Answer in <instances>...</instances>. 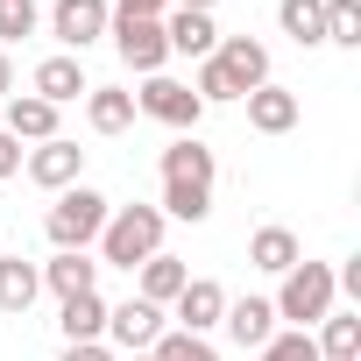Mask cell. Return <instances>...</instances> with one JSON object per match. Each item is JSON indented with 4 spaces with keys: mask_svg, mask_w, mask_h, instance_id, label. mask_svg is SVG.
<instances>
[{
    "mask_svg": "<svg viewBox=\"0 0 361 361\" xmlns=\"http://www.w3.org/2000/svg\"><path fill=\"white\" fill-rule=\"evenodd\" d=\"M149 255H163V213L156 206H114L106 227H99V262L135 276Z\"/></svg>",
    "mask_w": 361,
    "mask_h": 361,
    "instance_id": "6da1fadb",
    "label": "cell"
},
{
    "mask_svg": "<svg viewBox=\"0 0 361 361\" xmlns=\"http://www.w3.org/2000/svg\"><path fill=\"white\" fill-rule=\"evenodd\" d=\"M333 262H298V269H283V290L269 298L276 305V319H290L298 333H312L326 312H333Z\"/></svg>",
    "mask_w": 361,
    "mask_h": 361,
    "instance_id": "7a4b0ae2",
    "label": "cell"
},
{
    "mask_svg": "<svg viewBox=\"0 0 361 361\" xmlns=\"http://www.w3.org/2000/svg\"><path fill=\"white\" fill-rule=\"evenodd\" d=\"M106 213H114V199H99L92 185H71V192H57V206H50V220H43V227H50V241H57V248H78V255H85V248L99 241Z\"/></svg>",
    "mask_w": 361,
    "mask_h": 361,
    "instance_id": "3957f363",
    "label": "cell"
},
{
    "mask_svg": "<svg viewBox=\"0 0 361 361\" xmlns=\"http://www.w3.org/2000/svg\"><path fill=\"white\" fill-rule=\"evenodd\" d=\"M135 114H149V121H163V128H177V135H199V114H206V106H199V92H192L185 78H163V71H156V78L135 92Z\"/></svg>",
    "mask_w": 361,
    "mask_h": 361,
    "instance_id": "277c9868",
    "label": "cell"
},
{
    "mask_svg": "<svg viewBox=\"0 0 361 361\" xmlns=\"http://www.w3.org/2000/svg\"><path fill=\"white\" fill-rule=\"evenodd\" d=\"M106 36H114L121 64H128V71H142V78H156V71H163V57H170V43H163V22H135V15H106Z\"/></svg>",
    "mask_w": 361,
    "mask_h": 361,
    "instance_id": "5b68a950",
    "label": "cell"
},
{
    "mask_svg": "<svg viewBox=\"0 0 361 361\" xmlns=\"http://www.w3.org/2000/svg\"><path fill=\"white\" fill-rule=\"evenodd\" d=\"M156 340H163V305H142V298L106 305V347H121V354H149Z\"/></svg>",
    "mask_w": 361,
    "mask_h": 361,
    "instance_id": "8992f818",
    "label": "cell"
},
{
    "mask_svg": "<svg viewBox=\"0 0 361 361\" xmlns=\"http://www.w3.org/2000/svg\"><path fill=\"white\" fill-rule=\"evenodd\" d=\"M106 0H57V8H50V36L64 43V57H78L85 43H99L106 36Z\"/></svg>",
    "mask_w": 361,
    "mask_h": 361,
    "instance_id": "52a82bcc",
    "label": "cell"
},
{
    "mask_svg": "<svg viewBox=\"0 0 361 361\" xmlns=\"http://www.w3.org/2000/svg\"><path fill=\"white\" fill-rule=\"evenodd\" d=\"M22 163H29V177H36L43 192H71L78 177H85V149H78V142H64V135L36 142V149H29Z\"/></svg>",
    "mask_w": 361,
    "mask_h": 361,
    "instance_id": "ba28073f",
    "label": "cell"
},
{
    "mask_svg": "<svg viewBox=\"0 0 361 361\" xmlns=\"http://www.w3.org/2000/svg\"><path fill=\"white\" fill-rule=\"evenodd\" d=\"M213 64L234 78V92L248 99L255 85H269V50L255 43V36H220V50H213Z\"/></svg>",
    "mask_w": 361,
    "mask_h": 361,
    "instance_id": "9c48e42d",
    "label": "cell"
},
{
    "mask_svg": "<svg viewBox=\"0 0 361 361\" xmlns=\"http://www.w3.org/2000/svg\"><path fill=\"white\" fill-rule=\"evenodd\" d=\"M170 312H177V333H199V340H206V333L220 326V312H227V290H220L213 276H192L185 290H177Z\"/></svg>",
    "mask_w": 361,
    "mask_h": 361,
    "instance_id": "30bf717a",
    "label": "cell"
},
{
    "mask_svg": "<svg viewBox=\"0 0 361 361\" xmlns=\"http://www.w3.org/2000/svg\"><path fill=\"white\" fill-rule=\"evenodd\" d=\"M213 177H220V156L199 142V135H177L163 149V185H206L213 192Z\"/></svg>",
    "mask_w": 361,
    "mask_h": 361,
    "instance_id": "8fae6325",
    "label": "cell"
},
{
    "mask_svg": "<svg viewBox=\"0 0 361 361\" xmlns=\"http://www.w3.org/2000/svg\"><path fill=\"white\" fill-rule=\"evenodd\" d=\"M163 43H170V57H213V50H220V29H213V15L170 8V15H163Z\"/></svg>",
    "mask_w": 361,
    "mask_h": 361,
    "instance_id": "7c38bea8",
    "label": "cell"
},
{
    "mask_svg": "<svg viewBox=\"0 0 361 361\" xmlns=\"http://www.w3.org/2000/svg\"><path fill=\"white\" fill-rule=\"evenodd\" d=\"M220 326H227L234 347H262V340L276 333V305H269V298H227Z\"/></svg>",
    "mask_w": 361,
    "mask_h": 361,
    "instance_id": "4fadbf2b",
    "label": "cell"
},
{
    "mask_svg": "<svg viewBox=\"0 0 361 361\" xmlns=\"http://www.w3.org/2000/svg\"><path fill=\"white\" fill-rule=\"evenodd\" d=\"M0 128H8L15 142H50V135H57V106L36 99V92H8V114H0Z\"/></svg>",
    "mask_w": 361,
    "mask_h": 361,
    "instance_id": "5bb4252c",
    "label": "cell"
},
{
    "mask_svg": "<svg viewBox=\"0 0 361 361\" xmlns=\"http://www.w3.org/2000/svg\"><path fill=\"white\" fill-rule=\"evenodd\" d=\"M29 92H36V99H50V106H71V99H78V92H92V85H85L78 57H64V50H57V57H43V64H36Z\"/></svg>",
    "mask_w": 361,
    "mask_h": 361,
    "instance_id": "9a60e30c",
    "label": "cell"
},
{
    "mask_svg": "<svg viewBox=\"0 0 361 361\" xmlns=\"http://www.w3.org/2000/svg\"><path fill=\"white\" fill-rule=\"evenodd\" d=\"M185 283H192V269L177 262V255H149V262L135 269V298H142V305H177Z\"/></svg>",
    "mask_w": 361,
    "mask_h": 361,
    "instance_id": "2e32d148",
    "label": "cell"
},
{
    "mask_svg": "<svg viewBox=\"0 0 361 361\" xmlns=\"http://www.w3.org/2000/svg\"><path fill=\"white\" fill-rule=\"evenodd\" d=\"M248 128H255V135H290V128H298V92L255 85V92H248Z\"/></svg>",
    "mask_w": 361,
    "mask_h": 361,
    "instance_id": "e0dca14e",
    "label": "cell"
},
{
    "mask_svg": "<svg viewBox=\"0 0 361 361\" xmlns=\"http://www.w3.org/2000/svg\"><path fill=\"white\" fill-rule=\"evenodd\" d=\"M85 121H92V135H128V128H135V92L92 85V92H85Z\"/></svg>",
    "mask_w": 361,
    "mask_h": 361,
    "instance_id": "ac0fdd59",
    "label": "cell"
},
{
    "mask_svg": "<svg viewBox=\"0 0 361 361\" xmlns=\"http://www.w3.org/2000/svg\"><path fill=\"white\" fill-rule=\"evenodd\" d=\"M312 347H319V361H361V312H326Z\"/></svg>",
    "mask_w": 361,
    "mask_h": 361,
    "instance_id": "d6986e66",
    "label": "cell"
},
{
    "mask_svg": "<svg viewBox=\"0 0 361 361\" xmlns=\"http://www.w3.org/2000/svg\"><path fill=\"white\" fill-rule=\"evenodd\" d=\"M248 262H255V269H269V276H283V269H298V262H305V248H298V234H290V227H255Z\"/></svg>",
    "mask_w": 361,
    "mask_h": 361,
    "instance_id": "ffe728a7",
    "label": "cell"
},
{
    "mask_svg": "<svg viewBox=\"0 0 361 361\" xmlns=\"http://www.w3.org/2000/svg\"><path fill=\"white\" fill-rule=\"evenodd\" d=\"M43 283L57 298H85V290H99V262H85L78 248H57V262H43Z\"/></svg>",
    "mask_w": 361,
    "mask_h": 361,
    "instance_id": "44dd1931",
    "label": "cell"
},
{
    "mask_svg": "<svg viewBox=\"0 0 361 361\" xmlns=\"http://www.w3.org/2000/svg\"><path fill=\"white\" fill-rule=\"evenodd\" d=\"M64 347H78V340H106V298L99 290H85V298H64Z\"/></svg>",
    "mask_w": 361,
    "mask_h": 361,
    "instance_id": "7402d4cb",
    "label": "cell"
},
{
    "mask_svg": "<svg viewBox=\"0 0 361 361\" xmlns=\"http://www.w3.org/2000/svg\"><path fill=\"white\" fill-rule=\"evenodd\" d=\"M43 290V269L22 262V255H0V312H29Z\"/></svg>",
    "mask_w": 361,
    "mask_h": 361,
    "instance_id": "603a6c76",
    "label": "cell"
},
{
    "mask_svg": "<svg viewBox=\"0 0 361 361\" xmlns=\"http://www.w3.org/2000/svg\"><path fill=\"white\" fill-rule=\"evenodd\" d=\"M276 22L298 50H312V43H326V0H276Z\"/></svg>",
    "mask_w": 361,
    "mask_h": 361,
    "instance_id": "cb8c5ba5",
    "label": "cell"
},
{
    "mask_svg": "<svg viewBox=\"0 0 361 361\" xmlns=\"http://www.w3.org/2000/svg\"><path fill=\"white\" fill-rule=\"evenodd\" d=\"M156 213H163V220H192V227H199V220L213 213V192H206V185H163V206H156Z\"/></svg>",
    "mask_w": 361,
    "mask_h": 361,
    "instance_id": "d4e9b609",
    "label": "cell"
},
{
    "mask_svg": "<svg viewBox=\"0 0 361 361\" xmlns=\"http://www.w3.org/2000/svg\"><path fill=\"white\" fill-rule=\"evenodd\" d=\"M149 361H220V354H213V340H199V333H177V326H163V340L149 347Z\"/></svg>",
    "mask_w": 361,
    "mask_h": 361,
    "instance_id": "484cf974",
    "label": "cell"
},
{
    "mask_svg": "<svg viewBox=\"0 0 361 361\" xmlns=\"http://www.w3.org/2000/svg\"><path fill=\"white\" fill-rule=\"evenodd\" d=\"M326 43H340V50L361 43V0H326Z\"/></svg>",
    "mask_w": 361,
    "mask_h": 361,
    "instance_id": "4316f807",
    "label": "cell"
},
{
    "mask_svg": "<svg viewBox=\"0 0 361 361\" xmlns=\"http://www.w3.org/2000/svg\"><path fill=\"white\" fill-rule=\"evenodd\" d=\"M255 361H319V347H312V333H269L262 347H255Z\"/></svg>",
    "mask_w": 361,
    "mask_h": 361,
    "instance_id": "83f0119b",
    "label": "cell"
},
{
    "mask_svg": "<svg viewBox=\"0 0 361 361\" xmlns=\"http://www.w3.org/2000/svg\"><path fill=\"white\" fill-rule=\"evenodd\" d=\"M36 0H0V43H22V36H36Z\"/></svg>",
    "mask_w": 361,
    "mask_h": 361,
    "instance_id": "f1b7e54d",
    "label": "cell"
},
{
    "mask_svg": "<svg viewBox=\"0 0 361 361\" xmlns=\"http://www.w3.org/2000/svg\"><path fill=\"white\" fill-rule=\"evenodd\" d=\"M192 92H199V106H213V99H220V106H227V99H241V92H234V78H227L213 57H199V78H192Z\"/></svg>",
    "mask_w": 361,
    "mask_h": 361,
    "instance_id": "f546056e",
    "label": "cell"
},
{
    "mask_svg": "<svg viewBox=\"0 0 361 361\" xmlns=\"http://www.w3.org/2000/svg\"><path fill=\"white\" fill-rule=\"evenodd\" d=\"M114 15H135V22H163L170 0H114Z\"/></svg>",
    "mask_w": 361,
    "mask_h": 361,
    "instance_id": "4dcf8cb0",
    "label": "cell"
},
{
    "mask_svg": "<svg viewBox=\"0 0 361 361\" xmlns=\"http://www.w3.org/2000/svg\"><path fill=\"white\" fill-rule=\"evenodd\" d=\"M64 361H114V347L106 340H78V347H64Z\"/></svg>",
    "mask_w": 361,
    "mask_h": 361,
    "instance_id": "1f68e13d",
    "label": "cell"
},
{
    "mask_svg": "<svg viewBox=\"0 0 361 361\" xmlns=\"http://www.w3.org/2000/svg\"><path fill=\"white\" fill-rule=\"evenodd\" d=\"M15 170H22V142L0 128V177H15Z\"/></svg>",
    "mask_w": 361,
    "mask_h": 361,
    "instance_id": "d6a6232c",
    "label": "cell"
},
{
    "mask_svg": "<svg viewBox=\"0 0 361 361\" xmlns=\"http://www.w3.org/2000/svg\"><path fill=\"white\" fill-rule=\"evenodd\" d=\"M15 92V64H8V50H0V99Z\"/></svg>",
    "mask_w": 361,
    "mask_h": 361,
    "instance_id": "836d02e7",
    "label": "cell"
},
{
    "mask_svg": "<svg viewBox=\"0 0 361 361\" xmlns=\"http://www.w3.org/2000/svg\"><path fill=\"white\" fill-rule=\"evenodd\" d=\"M170 8H192V15H213V0H170Z\"/></svg>",
    "mask_w": 361,
    "mask_h": 361,
    "instance_id": "e575fe53",
    "label": "cell"
},
{
    "mask_svg": "<svg viewBox=\"0 0 361 361\" xmlns=\"http://www.w3.org/2000/svg\"><path fill=\"white\" fill-rule=\"evenodd\" d=\"M128 361H149V354H128Z\"/></svg>",
    "mask_w": 361,
    "mask_h": 361,
    "instance_id": "d590c367",
    "label": "cell"
}]
</instances>
